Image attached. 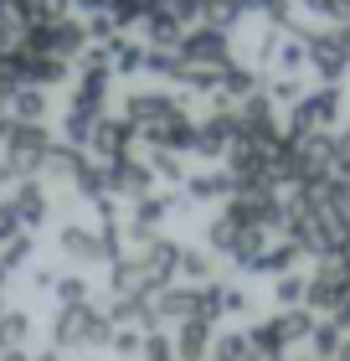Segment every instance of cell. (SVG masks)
Listing matches in <instances>:
<instances>
[{
    "label": "cell",
    "instance_id": "6da1fadb",
    "mask_svg": "<svg viewBox=\"0 0 350 361\" xmlns=\"http://www.w3.org/2000/svg\"><path fill=\"white\" fill-rule=\"evenodd\" d=\"M52 346L68 356V351H108V336H113V320L104 315V305H68L52 315Z\"/></svg>",
    "mask_w": 350,
    "mask_h": 361
},
{
    "label": "cell",
    "instance_id": "7a4b0ae2",
    "mask_svg": "<svg viewBox=\"0 0 350 361\" xmlns=\"http://www.w3.org/2000/svg\"><path fill=\"white\" fill-rule=\"evenodd\" d=\"M46 150H52L46 124H21V119H6V114H0V155H6L21 176H42Z\"/></svg>",
    "mask_w": 350,
    "mask_h": 361
},
{
    "label": "cell",
    "instance_id": "3957f363",
    "mask_svg": "<svg viewBox=\"0 0 350 361\" xmlns=\"http://www.w3.org/2000/svg\"><path fill=\"white\" fill-rule=\"evenodd\" d=\"M57 253L68 258L73 269H108L113 258H124V248H113V243H104V233L88 222H62L57 227Z\"/></svg>",
    "mask_w": 350,
    "mask_h": 361
},
{
    "label": "cell",
    "instance_id": "277c9868",
    "mask_svg": "<svg viewBox=\"0 0 350 361\" xmlns=\"http://www.w3.org/2000/svg\"><path fill=\"white\" fill-rule=\"evenodd\" d=\"M345 300H350V258H345V264H340V258H314L304 305L314 310V315H330V310L345 305Z\"/></svg>",
    "mask_w": 350,
    "mask_h": 361
},
{
    "label": "cell",
    "instance_id": "5b68a950",
    "mask_svg": "<svg viewBox=\"0 0 350 361\" xmlns=\"http://www.w3.org/2000/svg\"><path fill=\"white\" fill-rule=\"evenodd\" d=\"M129 258H139V269L149 274V284L165 289V284H175V274H180V238L175 233H149V238L135 243Z\"/></svg>",
    "mask_w": 350,
    "mask_h": 361
},
{
    "label": "cell",
    "instance_id": "8992f818",
    "mask_svg": "<svg viewBox=\"0 0 350 361\" xmlns=\"http://www.w3.org/2000/svg\"><path fill=\"white\" fill-rule=\"evenodd\" d=\"M304 57L325 78V88H335L340 73L350 68V31H314V37H304Z\"/></svg>",
    "mask_w": 350,
    "mask_h": 361
},
{
    "label": "cell",
    "instance_id": "52a82bcc",
    "mask_svg": "<svg viewBox=\"0 0 350 361\" xmlns=\"http://www.w3.org/2000/svg\"><path fill=\"white\" fill-rule=\"evenodd\" d=\"M299 258H304V253H299L294 243H283L278 233H268V238H263L258 248L237 264V274H253V279H283V274H294Z\"/></svg>",
    "mask_w": 350,
    "mask_h": 361
},
{
    "label": "cell",
    "instance_id": "ba28073f",
    "mask_svg": "<svg viewBox=\"0 0 350 361\" xmlns=\"http://www.w3.org/2000/svg\"><path fill=\"white\" fill-rule=\"evenodd\" d=\"M6 202H11L15 222H21L26 233H42V227L52 222V191H46V180H37V176H26L15 191H6Z\"/></svg>",
    "mask_w": 350,
    "mask_h": 361
},
{
    "label": "cell",
    "instance_id": "9c48e42d",
    "mask_svg": "<svg viewBox=\"0 0 350 361\" xmlns=\"http://www.w3.org/2000/svg\"><path fill=\"white\" fill-rule=\"evenodd\" d=\"M108 180H113V202H139V196L155 191V171H149V160H108Z\"/></svg>",
    "mask_w": 350,
    "mask_h": 361
},
{
    "label": "cell",
    "instance_id": "30bf717a",
    "mask_svg": "<svg viewBox=\"0 0 350 361\" xmlns=\"http://www.w3.org/2000/svg\"><path fill=\"white\" fill-rule=\"evenodd\" d=\"M165 336H170L175 361H206L211 356V341H216V320H180Z\"/></svg>",
    "mask_w": 350,
    "mask_h": 361
},
{
    "label": "cell",
    "instance_id": "8fae6325",
    "mask_svg": "<svg viewBox=\"0 0 350 361\" xmlns=\"http://www.w3.org/2000/svg\"><path fill=\"white\" fill-rule=\"evenodd\" d=\"M232 191H237V180L227 176V166H206V171H191L186 176V202L196 207H227L232 202Z\"/></svg>",
    "mask_w": 350,
    "mask_h": 361
},
{
    "label": "cell",
    "instance_id": "7c38bea8",
    "mask_svg": "<svg viewBox=\"0 0 350 361\" xmlns=\"http://www.w3.org/2000/svg\"><path fill=\"white\" fill-rule=\"evenodd\" d=\"M0 351H37V315L26 305L0 310Z\"/></svg>",
    "mask_w": 350,
    "mask_h": 361
},
{
    "label": "cell",
    "instance_id": "4fadbf2b",
    "mask_svg": "<svg viewBox=\"0 0 350 361\" xmlns=\"http://www.w3.org/2000/svg\"><path fill=\"white\" fill-rule=\"evenodd\" d=\"M129 145H135V124L108 119V114L93 124V140H88L93 160H124V155H129Z\"/></svg>",
    "mask_w": 350,
    "mask_h": 361
},
{
    "label": "cell",
    "instance_id": "5bb4252c",
    "mask_svg": "<svg viewBox=\"0 0 350 361\" xmlns=\"http://www.w3.org/2000/svg\"><path fill=\"white\" fill-rule=\"evenodd\" d=\"M170 207H175V196L149 191V196H139V202L124 207V222L139 227V233H165V222H170Z\"/></svg>",
    "mask_w": 350,
    "mask_h": 361
},
{
    "label": "cell",
    "instance_id": "9a60e30c",
    "mask_svg": "<svg viewBox=\"0 0 350 361\" xmlns=\"http://www.w3.org/2000/svg\"><path fill=\"white\" fill-rule=\"evenodd\" d=\"M129 294H155V284L139 269V258H113L108 264V300H129Z\"/></svg>",
    "mask_w": 350,
    "mask_h": 361
},
{
    "label": "cell",
    "instance_id": "2e32d148",
    "mask_svg": "<svg viewBox=\"0 0 350 361\" xmlns=\"http://www.w3.org/2000/svg\"><path fill=\"white\" fill-rule=\"evenodd\" d=\"M73 191H77V196H88L93 207H98V202H113L108 160H88V155H82V166H77V176H73Z\"/></svg>",
    "mask_w": 350,
    "mask_h": 361
},
{
    "label": "cell",
    "instance_id": "e0dca14e",
    "mask_svg": "<svg viewBox=\"0 0 350 361\" xmlns=\"http://www.w3.org/2000/svg\"><path fill=\"white\" fill-rule=\"evenodd\" d=\"M6 119H21V124H46V88H37V83L11 88V98H6Z\"/></svg>",
    "mask_w": 350,
    "mask_h": 361
},
{
    "label": "cell",
    "instance_id": "ac0fdd59",
    "mask_svg": "<svg viewBox=\"0 0 350 361\" xmlns=\"http://www.w3.org/2000/svg\"><path fill=\"white\" fill-rule=\"evenodd\" d=\"M242 243V227L216 207V217H206V233H201V248H211V258H232Z\"/></svg>",
    "mask_w": 350,
    "mask_h": 361
},
{
    "label": "cell",
    "instance_id": "d6986e66",
    "mask_svg": "<svg viewBox=\"0 0 350 361\" xmlns=\"http://www.w3.org/2000/svg\"><path fill=\"white\" fill-rule=\"evenodd\" d=\"M180 284H211L216 279V258L211 248H201V243H180Z\"/></svg>",
    "mask_w": 350,
    "mask_h": 361
},
{
    "label": "cell",
    "instance_id": "ffe728a7",
    "mask_svg": "<svg viewBox=\"0 0 350 361\" xmlns=\"http://www.w3.org/2000/svg\"><path fill=\"white\" fill-rule=\"evenodd\" d=\"M82 166V150H73V145H52L42 160V176L37 180H57V186H73V176Z\"/></svg>",
    "mask_w": 350,
    "mask_h": 361
},
{
    "label": "cell",
    "instance_id": "44dd1931",
    "mask_svg": "<svg viewBox=\"0 0 350 361\" xmlns=\"http://www.w3.org/2000/svg\"><path fill=\"white\" fill-rule=\"evenodd\" d=\"M52 300H57V310H68V305H88V300H93V284H88V274H82V269H68V274H57V284H52Z\"/></svg>",
    "mask_w": 350,
    "mask_h": 361
},
{
    "label": "cell",
    "instance_id": "7402d4cb",
    "mask_svg": "<svg viewBox=\"0 0 350 361\" xmlns=\"http://www.w3.org/2000/svg\"><path fill=\"white\" fill-rule=\"evenodd\" d=\"M206 361H253V346H247V331H216V341H211V356Z\"/></svg>",
    "mask_w": 350,
    "mask_h": 361
},
{
    "label": "cell",
    "instance_id": "603a6c76",
    "mask_svg": "<svg viewBox=\"0 0 350 361\" xmlns=\"http://www.w3.org/2000/svg\"><path fill=\"white\" fill-rule=\"evenodd\" d=\"M278 315V325H283V336H289V346H299V341H309V331H314V310L309 305H294V310H273Z\"/></svg>",
    "mask_w": 350,
    "mask_h": 361
},
{
    "label": "cell",
    "instance_id": "cb8c5ba5",
    "mask_svg": "<svg viewBox=\"0 0 350 361\" xmlns=\"http://www.w3.org/2000/svg\"><path fill=\"white\" fill-rule=\"evenodd\" d=\"M304 289H309V274H283V279H273V305L278 310H294V305H304Z\"/></svg>",
    "mask_w": 350,
    "mask_h": 361
},
{
    "label": "cell",
    "instance_id": "d4e9b609",
    "mask_svg": "<svg viewBox=\"0 0 350 361\" xmlns=\"http://www.w3.org/2000/svg\"><path fill=\"white\" fill-rule=\"evenodd\" d=\"M340 341H345V336L320 315V320H314V331H309V356H314V361H330V356L340 351Z\"/></svg>",
    "mask_w": 350,
    "mask_h": 361
},
{
    "label": "cell",
    "instance_id": "484cf974",
    "mask_svg": "<svg viewBox=\"0 0 350 361\" xmlns=\"http://www.w3.org/2000/svg\"><path fill=\"white\" fill-rule=\"evenodd\" d=\"M144 336H149V331H135V325H113L108 351L119 356V361H139V351H144Z\"/></svg>",
    "mask_w": 350,
    "mask_h": 361
},
{
    "label": "cell",
    "instance_id": "4316f807",
    "mask_svg": "<svg viewBox=\"0 0 350 361\" xmlns=\"http://www.w3.org/2000/svg\"><path fill=\"white\" fill-rule=\"evenodd\" d=\"M253 294L242 284H222V320H253Z\"/></svg>",
    "mask_w": 350,
    "mask_h": 361
},
{
    "label": "cell",
    "instance_id": "83f0119b",
    "mask_svg": "<svg viewBox=\"0 0 350 361\" xmlns=\"http://www.w3.org/2000/svg\"><path fill=\"white\" fill-rule=\"evenodd\" d=\"M149 171H155V180H180L186 186V166H180V155H170V150H149Z\"/></svg>",
    "mask_w": 350,
    "mask_h": 361
},
{
    "label": "cell",
    "instance_id": "f1b7e54d",
    "mask_svg": "<svg viewBox=\"0 0 350 361\" xmlns=\"http://www.w3.org/2000/svg\"><path fill=\"white\" fill-rule=\"evenodd\" d=\"M330 176L350 180V129H335V135H330Z\"/></svg>",
    "mask_w": 350,
    "mask_h": 361
},
{
    "label": "cell",
    "instance_id": "f546056e",
    "mask_svg": "<svg viewBox=\"0 0 350 361\" xmlns=\"http://www.w3.org/2000/svg\"><path fill=\"white\" fill-rule=\"evenodd\" d=\"M135 68H144V52L113 37V73H135Z\"/></svg>",
    "mask_w": 350,
    "mask_h": 361
},
{
    "label": "cell",
    "instance_id": "4dcf8cb0",
    "mask_svg": "<svg viewBox=\"0 0 350 361\" xmlns=\"http://www.w3.org/2000/svg\"><path fill=\"white\" fill-rule=\"evenodd\" d=\"M52 284H57V269L46 264V269H31L26 274V289H31V300H52Z\"/></svg>",
    "mask_w": 350,
    "mask_h": 361
},
{
    "label": "cell",
    "instance_id": "1f68e13d",
    "mask_svg": "<svg viewBox=\"0 0 350 361\" xmlns=\"http://www.w3.org/2000/svg\"><path fill=\"white\" fill-rule=\"evenodd\" d=\"M21 180H26V176L15 171V166H11L6 155H0V196H6V191H15V186H21Z\"/></svg>",
    "mask_w": 350,
    "mask_h": 361
},
{
    "label": "cell",
    "instance_id": "d6a6232c",
    "mask_svg": "<svg viewBox=\"0 0 350 361\" xmlns=\"http://www.w3.org/2000/svg\"><path fill=\"white\" fill-rule=\"evenodd\" d=\"M299 62H304V47H283V52H278V68L283 73H294Z\"/></svg>",
    "mask_w": 350,
    "mask_h": 361
},
{
    "label": "cell",
    "instance_id": "836d02e7",
    "mask_svg": "<svg viewBox=\"0 0 350 361\" xmlns=\"http://www.w3.org/2000/svg\"><path fill=\"white\" fill-rule=\"evenodd\" d=\"M31 361H62V351H57V346H46V351H31Z\"/></svg>",
    "mask_w": 350,
    "mask_h": 361
},
{
    "label": "cell",
    "instance_id": "e575fe53",
    "mask_svg": "<svg viewBox=\"0 0 350 361\" xmlns=\"http://www.w3.org/2000/svg\"><path fill=\"white\" fill-rule=\"evenodd\" d=\"M0 361H31V351H0Z\"/></svg>",
    "mask_w": 350,
    "mask_h": 361
},
{
    "label": "cell",
    "instance_id": "d590c367",
    "mask_svg": "<svg viewBox=\"0 0 350 361\" xmlns=\"http://www.w3.org/2000/svg\"><path fill=\"white\" fill-rule=\"evenodd\" d=\"M330 361H350V336L340 341V351H335V356H330Z\"/></svg>",
    "mask_w": 350,
    "mask_h": 361
},
{
    "label": "cell",
    "instance_id": "8d00e7d4",
    "mask_svg": "<svg viewBox=\"0 0 350 361\" xmlns=\"http://www.w3.org/2000/svg\"><path fill=\"white\" fill-rule=\"evenodd\" d=\"M283 361H314V356H294V351H289V356H283Z\"/></svg>",
    "mask_w": 350,
    "mask_h": 361
},
{
    "label": "cell",
    "instance_id": "74e56055",
    "mask_svg": "<svg viewBox=\"0 0 350 361\" xmlns=\"http://www.w3.org/2000/svg\"><path fill=\"white\" fill-rule=\"evenodd\" d=\"M0 310H6V279H0Z\"/></svg>",
    "mask_w": 350,
    "mask_h": 361
}]
</instances>
